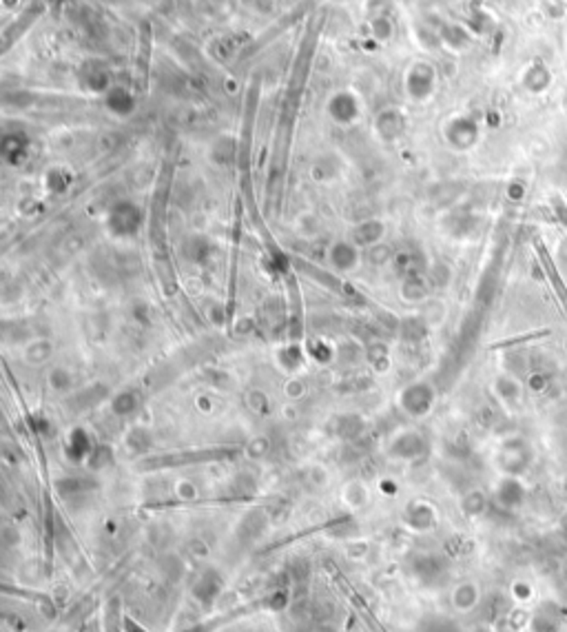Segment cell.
<instances>
[{
  "label": "cell",
  "instance_id": "1",
  "mask_svg": "<svg viewBox=\"0 0 567 632\" xmlns=\"http://www.w3.org/2000/svg\"><path fill=\"white\" fill-rule=\"evenodd\" d=\"M109 224H111V231L115 236H134L138 231V224H140V213H138L136 206L120 204L111 211Z\"/></svg>",
  "mask_w": 567,
  "mask_h": 632
},
{
  "label": "cell",
  "instance_id": "2",
  "mask_svg": "<svg viewBox=\"0 0 567 632\" xmlns=\"http://www.w3.org/2000/svg\"><path fill=\"white\" fill-rule=\"evenodd\" d=\"M430 402H432V393L426 384H415L410 386L408 391L404 393V406L406 410H413V413H424L430 408Z\"/></svg>",
  "mask_w": 567,
  "mask_h": 632
},
{
  "label": "cell",
  "instance_id": "3",
  "mask_svg": "<svg viewBox=\"0 0 567 632\" xmlns=\"http://www.w3.org/2000/svg\"><path fill=\"white\" fill-rule=\"evenodd\" d=\"M330 258H333V264H335L340 271H351L353 266H357L359 255H357V251H355L353 245H346V242H340V245H335V249H333V253H330Z\"/></svg>",
  "mask_w": 567,
  "mask_h": 632
},
{
  "label": "cell",
  "instance_id": "4",
  "mask_svg": "<svg viewBox=\"0 0 567 632\" xmlns=\"http://www.w3.org/2000/svg\"><path fill=\"white\" fill-rule=\"evenodd\" d=\"M142 31H144V38H140V60H138V65H140V74L142 76H147V69H149V52H151V43H149V33H151V29H149V22H142V27H140Z\"/></svg>",
  "mask_w": 567,
  "mask_h": 632
},
{
  "label": "cell",
  "instance_id": "5",
  "mask_svg": "<svg viewBox=\"0 0 567 632\" xmlns=\"http://www.w3.org/2000/svg\"><path fill=\"white\" fill-rule=\"evenodd\" d=\"M561 262L567 264V242H563V247H561Z\"/></svg>",
  "mask_w": 567,
  "mask_h": 632
}]
</instances>
